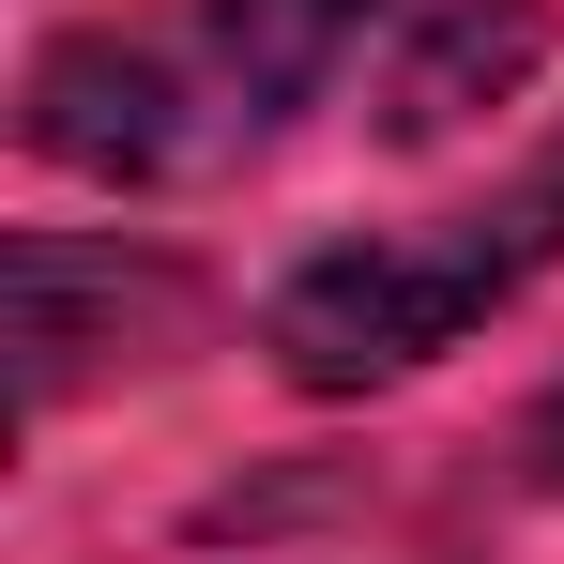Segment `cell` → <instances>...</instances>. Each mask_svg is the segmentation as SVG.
I'll use <instances>...</instances> for the list:
<instances>
[{
	"label": "cell",
	"instance_id": "cell-1",
	"mask_svg": "<svg viewBox=\"0 0 564 564\" xmlns=\"http://www.w3.org/2000/svg\"><path fill=\"white\" fill-rule=\"evenodd\" d=\"M321 93H367V0H169L31 62V153L93 184H229Z\"/></svg>",
	"mask_w": 564,
	"mask_h": 564
},
{
	"label": "cell",
	"instance_id": "cell-2",
	"mask_svg": "<svg viewBox=\"0 0 564 564\" xmlns=\"http://www.w3.org/2000/svg\"><path fill=\"white\" fill-rule=\"evenodd\" d=\"M550 260H564V153H534L519 184L473 198V214L305 245V260L275 275V305H260V351H275L305 397H367V381L443 367L473 321H503Z\"/></svg>",
	"mask_w": 564,
	"mask_h": 564
},
{
	"label": "cell",
	"instance_id": "cell-3",
	"mask_svg": "<svg viewBox=\"0 0 564 564\" xmlns=\"http://www.w3.org/2000/svg\"><path fill=\"white\" fill-rule=\"evenodd\" d=\"M0 321H15V412H62L77 381L153 367L198 321V290L122 229H15L0 245Z\"/></svg>",
	"mask_w": 564,
	"mask_h": 564
},
{
	"label": "cell",
	"instance_id": "cell-4",
	"mask_svg": "<svg viewBox=\"0 0 564 564\" xmlns=\"http://www.w3.org/2000/svg\"><path fill=\"white\" fill-rule=\"evenodd\" d=\"M550 46V0H367V122L381 138H458L503 107Z\"/></svg>",
	"mask_w": 564,
	"mask_h": 564
},
{
	"label": "cell",
	"instance_id": "cell-5",
	"mask_svg": "<svg viewBox=\"0 0 564 564\" xmlns=\"http://www.w3.org/2000/svg\"><path fill=\"white\" fill-rule=\"evenodd\" d=\"M519 473H534V488H550V503H564V381H550V397H534V412H519Z\"/></svg>",
	"mask_w": 564,
	"mask_h": 564
}]
</instances>
